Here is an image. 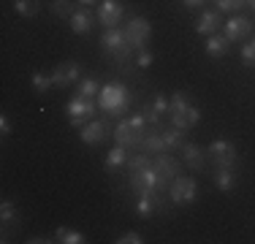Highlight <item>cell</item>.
Wrapping results in <instances>:
<instances>
[{
	"mask_svg": "<svg viewBox=\"0 0 255 244\" xmlns=\"http://www.w3.org/2000/svg\"><path fill=\"white\" fill-rule=\"evenodd\" d=\"M147 125H149V122H147V117H144V112L125 114V117L117 122V127H114V141H117V146H125L128 152L141 149Z\"/></svg>",
	"mask_w": 255,
	"mask_h": 244,
	"instance_id": "obj_1",
	"label": "cell"
},
{
	"mask_svg": "<svg viewBox=\"0 0 255 244\" xmlns=\"http://www.w3.org/2000/svg\"><path fill=\"white\" fill-rule=\"evenodd\" d=\"M128 106H130V90H128L123 82H109V84H103V87H101L98 109L103 114L123 120L128 114Z\"/></svg>",
	"mask_w": 255,
	"mask_h": 244,
	"instance_id": "obj_2",
	"label": "cell"
},
{
	"mask_svg": "<svg viewBox=\"0 0 255 244\" xmlns=\"http://www.w3.org/2000/svg\"><path fill=\"white\" fill-rule=\"evenodd\" d=\"M168 120H171V127L190 130V127H196L201 122V109L179 90V93L171 95V103H168Z\"/></svg>",
	"mask_w": 255,
	"mask_h": 244,
	"instance_id": "obj_3",
	"label": "cell"
},
{
	"mask_svg": "<svg viewBox=\"0 0 255 244\" xmlns=\"http://www.w3.org/2000/svg\"><path fill=\"white\" fill-rule=\"evenodd\" d=\"M101 52L106 54V57H112L114 63L120 65V68H128V65H130V57H133V52H136V49L128 44L125 30H120V27H109L106 33L101 35Z\"/></svg>",
	"mask_w": 255,
	"mask_h": 244,
	"instance_id": "obj_4",
	"label": "cell"
},
{
	"mask_svg": "<svg viewBox=\"0 0 255 244\" xmlns=\"http://www.w3.org/2000/svg\"><path fill=\"white\" fill-rule=\"evenodd\" d=\"M130 190L136 195H168V182L155 171V166H144L130 171Z\"/></svg>",
	"mask_w": 255,
	"mask_h": 244,
	"instance_id": "obj_5",
	"label": "cell"
},
{
	"mask_svg": "<svg viewBox=\"0 0 255 244\" xmlns=\"http://www.w3.org/2000/svg\"><path fill=\"white\" fill-rule=\"evenodd\" d=\"M196 198H198V182L193 179V176L179 174L177 179L168 185V201H171L174 206H190V204H196Z\"/></svg>",
	"mask_w": 255,
	"mask_h": 244,
	"instance_id": "obj_6",
	"label": "cell"
},
{
	"mask_svg": "<svg viewBox=\"0 0 255 244\" xmlns=\"http://www.w3.org/2000/svg\"><path fill=\"white\" fill-rule=\"evenodd\" d=\"M95 112H98V101L95 98H84V95H74L65 106V114H68V122L74 127H82L84 122L95 120Z\"/></svg>",
	"mask_w": 255,
	"mask_h": 244,
	"instance_id": "obj_7",
	"label": "cell"
},
{
	"mask_svg": "<svg viewBox=\"0 0 255 244\" xmlns=\"http://www.w3.org/2000/svg\"><path fill=\"white\" fill-rule=\"evenodd\" d=\"M206 155L212 157V166L215 168H236V160H239L236 146L228 138H215L209 144V149H206Z\"/></svg>",
	"mask_w": 255,
	"mask_h": 244,
	"instance_id": "obj_8",
	"label": "cell"
},
{
	"mask_svg": "<svg viewBox=\"0 0 255 244\" xmlns=\"http://www.w3.org/2000/svg\"><path fill=\"white\" fill-rule=\"evenodd\" d=\"M149 35H152V24H149L147 16H133V19L125 24V38L136 52L138 49H147Z\"/></svg>",
	"mask_w": 255,
	"mask_h": 244,
	"instance_id": "obj_9",
	"label": "cell"
},
{
	"mask_svg": "<svg viewBox=\"0 0 255 244\" xmlns=\"http://www.w3.org/2000/svg\"><path fill=\"white\" fill-rule=\"evenodd\" d=\"M109 136H114V130L109 127L106 120H90V122H84V125L79 127V138H82V144H87V146H98V144L106 141Z\"/></svg>",
	"mask_w": 255,
	"mask_h": 244,
	"instance_id": "obj_10",
	"label": "cell"
},
{
	"mask_svg": "<svg viewBox=\"0 0 255 244\" xmlns=\"http://www.w3.org/2000/svg\"><path fill=\"white\" fill-rule=\"evenodd\" d=\"M125 16V5L120 3V0H101L98 5V22L103 27H120V22H123Z\"/></svg>",
	"mask_w": 255,
	"mask_h": 244,
	"instance_id": "obj_11",
	"label": "cell"
},
{
	"mask_svg": "<svg viewBox=\"0 0 255 244\" xmlns=\"http://www.w3.org/2000/svg\"><path fill=\"white\" fill-rule=\"evenodd\" d=\"M82 79V65L76 60H68V63H60L57 68L52 71V82L54 87H71V84H79Z\"/></svg>",
	"mask_w": 255,
	"mask_h": 244,
	"instance_id": "obj_12",
	"label": "cell"
},
{
	"mask_svg": "<svg viewBox=\"0 0 255 244\" xmlns=\"http://www.w3.org/2000/svg\"><path fill=\"white\" fill-rule=\"evenodd\" d=\"M152 166H155V171H157V174H160L166 182H174V179H177V176L182 174V166H179V160H177V157H171V155H166V152H160V155H155Z\"/></svg>",
	"mask_w": 255,
	"mask_h": 244,
	"instance_id": "obj_13",
	"label": "cell"
},
{
	"mask_svg": "<svg viewBox=\"0 0 255 244\" xmlns=\"http://www.w3.org/2000/svg\"><path fill=\"white\" fill-rule=\"evenodd\" d=\"M223 30H226V38L228 41H239V38H247L253 30V22L247 19V16H231V19L223 22Z\"/></svg>",
	"mask_w": 255,
	"mask_h": 244,
	"instance_id": "obj_14",
	"label": "cell"
},
{
	"mask_svg": "<svg viewBox=\"0 0 255 244\" xmlns=\"http://www.w3.org/2000/svg\"><path fill=\"white\" fill-rule=\"evenodd\" d=\"M68 24H71V30H74L76 35H90L93 27H95V16L90 14L87 8H79L76 14L68 19Z\"/></svg>",
	"mask_w": 255,
	"mask_h": 244,
	"instance_id": "obj_15",
	"label": "cell"
},
{
	"mask_svg": "<svg viewBox=\"0 0 255 244\" xmlns=\"http://www.w3.org/2000/svg\"><path fill=\"white\" fill-rule=\"evenodd\" d=\"M220 24H223L220 14H217V11H212V8H206L204 14L198 16V22H196V33L198 35H215Z\"/></svg>",
	"mask_w": 255,
	"mask_h": 244,
	"instance_id": "obj_16",
	"label": "cell"
},
{
	"mask_svg": "<svg viewBox=\"0 0 255 244\" xmlns=\"http://www.w3.org/2000/svg\"><path fill=\"white\" fill-rule=\"evenodd\" d=\"M182 157H185V163H187L193 171H201V168L206 166V152H204L198 144H187V141H185V146H182Z\"/></svg>",
	"mask_w": 255,
	"mask_h": 244,
	"instance_id": "obj_17",
	"label": "cell"
},
{
	"mask_svg": "<svg viewBox=\"0 0 255 244\" xmlns=\"http://www.w3.org/2000/svg\"><path fill=\"white\" fill-rule=\"evenodd\" d=\"M212 182H215V187L220 193H228V190H234V187H236L239 176H236V168H215Z\"/></svg>",
	"mask_w": 255,
	"mask_h": 244,
	"instance_id": "obj_18",
	"label": "cell"
},
{
	"mask_svg": "<svg viewBox=\"0 0 255 244\" xmlns=\"http://www.w3.org/2000/svg\"><path fill=\"white\" fill-rule=\"evenodd\" d=\"M141 149H144V152H152V155L168 152V149H166V141H163V127H152V130H147V133H144Z\"/></svg>",
	"mask_w": 255,
	"mask_h": 244,
	"instance_id": "obj_19",
	"label": "cell"
},
{
	"mask_svg": "<svg viewBox=\"0 0 255 244\" xmlns=\"http://www.w3.org/2000/svg\"><path fill=\"white\" fill-rule=\"evenodd\" d=\"M228 46H231V41L226 38V35H206V44H204L209 57H226Z\"/></svg>",
	"mask_w": 255,
	"mask_h": 244,
	"instance_id": "obj_20",
	"label": "cell"
},
{
	"mask_svg": "<svg viewBox=\"0 0 255 244\" xmlns=\"http://www.w3.org/2000/svg\"><path fill=\"white\" fill-rule=\"evenodd\" d=\"M163 204V198L160 195H138V201H136V212H138V217H144V220H149L155 215V209Z\"/></svg>",
	"mask_w": 255,
	"mask_h": 244,
	"instance_id": "obj_21",
	"label": "cell"
},
{
	"mask_svg": "<svg viewBox=\"0 0 255 244\" xmlns=\"http://www.w3.org/2000/svg\"><path fill=\"white\" fill-rule=\"evenodd\" d=\"M128 149L125 146H114V149H109L106 152V160H103V166H106V171H117V168H123L128 166Z\"/></svg>",
	"mask_w": 255,
	"mask_h": 244,
	"instance_id": "obj_22",
	"label": "cell"
},
{
	"mask_svg": "<svg viewBox=\"0 0 255 244\" xmlns=\"http://www.w3.org/2000/svg\"><path fill=\"white\" fill-rule=\"evenodd\" d=\"M76 0H52V3H49V8H52V14L54 16H60V19H71V16H74L76 14Z\"/></svg>",
	"mask_w": 255,
	"mask_h": 244,
	"instance_id": "obj_23",
	"label": "cell"
},
{
	"mask_svg": "<svg viewBox=\"0 0 255 244\" xmlns=\"http://www.w3.org/2000/svg\"><path fill=\"white\" fill-rule=\"evenodd\" d=\"M54 242H60V244H84L87 239H84L82 231H74V228H65V225H60V228L54 231Z\"/></svg>",
	"mask_w": 255,
	"mask_h": 244,
	"instance_id": "obj_24",
	"label": "cell"
},
{
	"mask_svg": "<svg viewBox=\"0 0 255 244\" xmlns=\"http://www.w3.org/2000/svg\"><path fill=\"white\" fill-rule=\"evenodd\" d=\"M101 87H103V84H101L95 76H84V79H79V84H76V95H84V98H98Z\"/></svg>",
	"mask_w": 255,
	"mask_h": 244,
	"instance_id": "obj_25",
	"label": "cell"
},
{
	"mask_svg": "<svg viewBox=\"0 0 255 244\" xmlns=\"http://www.w3.org/2000/svg\"><path fill=\"white\" fill-rule=\"evenodd\" d=\"M0 220H3V228H8V225H19V209H16L14 201L5 198L3 204H0Z\"/></svg>",
	"mask_w": 255,
	"mask_h": 244,
	"instance_id": "obj_26",
	"label": "cell"
},
{
	"mask_svg": "<svg viewBox=\"0 0 255 244\" xmlns=\"http://www.w3.org/2000/svg\"><path fill=\"white\" fill-rule=\"evenodd\" d=\"M163 141H166V149H182L185 146V130H179V127H171V130H166L163 127Z\"/></svg>",
	"mask_w": 255,
	"mask_h": 244,
	"instance_id": "obj_27",
	"label": "cell"
},
{
	"mask_svg": "<svg viewBox=\"0 0 255 244\" xmlns=\"http://www.w3.org/2000/svg\"><path fill=\"white\" fill-rule=\"evenodd\" d=\"M30 82H33V90L35 93H49V90L54 87V82H52V73H41V71H35L33 76H30Z\"/></svg>",
	"mask_w": 255,
	"mask_h": 244,
	"instance_id": "obj_28",
	"label": "cell"
},
{
	"mask_svg": "<svg viewBox=\"0 0 255 244\" xmlns=\"http://www.w3.org/2000/svg\"><path fill=\"white\" fill-rule=\"evenodd\" d=\"M14 11L19 16H35L41 11V3L38 0H14Z\"/></svg>",
	"mask_w": 255,
	"mask_h": 244,
	"instance_id": "obj_29",
	"label": "cell"
},
{
	"mask_svg": "<svg viewBox=\"0 0 255 244\" xmlns=\"http://www.w3.org/2000/svg\"><path fill=\"white\" fill-rule=\"evenodd\" d=\"M144 166H152V157H149L144 149L128 157V171H136V168H144Z\"/></svg>",
	"mask_w": 255,
	"mask_h": 244,
	"instance_id": "obj_30",
	"label": "cell"
},
{
	"mask_svg": "<svg viewBox=\"0 0 255 244\" xmlns=\"http://www.w3.org/2000/svg\"><path fill=\"white\" fill-rule=\"evenodd\" d=\"M242 65H247V68H255V38L247 41V44L242 46Z\"/></svg>",
	"mask_w": 255,
	"mask_h": 244,
	"instance_id": "obj_31",
	"label": "cell"
},
{
	"mask_svg": "<svg viewBox=\"0 0 255 244\" xmlns=\"http://www.w3.org/2000/svg\"><path fill=\"white\" fill-rule=\"evenodd\" d=\"M215 5H217V11H242L247 5V0H215Z\"/></svg>",
	"mask_w": 255,
	"mask_h": 244,
	"instance_id": "obj_32",
	"label": "cell"
},
{
	"mask_svg": "<svg viewBox=\"0 0 255 244\" xmlns=\"http://www.w3.org/2000/svg\"><path fill=\"white\" fill-rule=\"evenodd\" d=\"M141 234L138 231H125V234H120L117 239H114V244H141Z\"/></svg>",
	"mask_w": 255,
	"mask_h": 244,
	"instance_id": "obj_33",
	"label": "cell"
},
{
	"mask_svg": "<svg viewBox=\"0 0 255 244\" xmlns=\"http://www.w3.org/2000/svg\"><path fill=\"white\" fill-rule=\"evenodd\" d=\"M152 63H155V57H152L149 49H138V52H136V65H138V68H149Z\"/></svg>",
	"mask_w": 255,
	"mask_h": 244,
	"instance_id": "obj_34",
	"label": "cell"
},
{
	"mask_svg": "<svg viewBox=\"0 0 255 244\" xmlns=\"http://www.w3.org/2000/svg\"><path fill=\"white\" fill-rule=\"evenodd\" d=\"M11 130H14V127H11V120L3 114V117H0V136H3V138L11 136Z\"/></svg>",
	"mask_w": 255,
	"mask_h": 244,
	"instance_id": "obj_35",
	"label": "cell"
},
{
	"mask_svg": "<svg viewBox=\"0 0 255 244\" xmlns=\"http://www.w3.org/2000/svg\"><path fill=\"white\" fill-rule=\"evenodd\" d=\"M204 3H206V0H182V5H185V8H201Z\"/></svg>",
	"mask_w": 255,
	"mask_h": 244,
	"instance_id": "obj_36",
	"label": "cell"
},
{
	"mask_svg": "<svg viewBox=\"0 0 255 244\" xmlns=\"http://www.w3.org/2000/svg\"><path fill=\"white\" fill-rule=\"evenodd\" d=\"M30 244H46V242H54V239H49V236H35V239H27Z\"/></svg>",
	"mask_w": 255,
	"mask_h": 244,
	"instance_id": "obj_37",
	"label": "cell"
},
{
	"mask_svg": "<svg viewBox=\"0 0 255 244\" xmlns=\"http://www.w3.org/2000/svg\"><path fill=\"white\" fill-rule=\"evenodd\" d=\"M76 3L82 5V8H87V5H95V3H98V0H76Z\"/></svg>",
	"mask_w": 255,
	"mask_h": 244,
	"instance_id": "obj_38",
	"label": "cell"
},
{
	"mask_svg": "<svg viewBox=\"0 0 255 244\" xmlns=\"http://www.w3.org/2000/svg\"><path fill=\"white\" fill-rule=\"evenodd\" d=\"M247 5H250V8H255V0H247Z\"/></svg>",
	"mask_w": 255,
	"mask_h": 244,
	"instance_id": "obj_39",
	"label": "cell"
}]
</instances>
